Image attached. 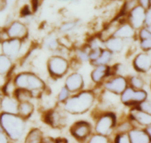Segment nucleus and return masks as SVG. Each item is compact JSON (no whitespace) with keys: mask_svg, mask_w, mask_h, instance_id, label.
I'll list each match as a JSON object with an SVG mask.
<instances>
[{"mask_svg":"<svg viewBox=\"0 0 151 143\" xmlns=\"http://www.w3.org/2000/svg\"><path fill=\"white\" fill-rule=\"evenodd\" d=\"M95 101V94L91 90H82L71 96L63 103V109L72 115L83 114L89 111Z\"/></svg>","mask_w":151,"mask_h":143,"instance_id":"f257e3e1","label":"nucleus"},{"mask_svg":"<svg viewBox=\"0 0 151 143\" xmlns=\"http://www.w3.org/2000/svg\"><path fill=\"white\" fill-rule=\"evenodd\" d=\"M0 123L2 130L12 140H19L26 130L25 120L18 114L4 113L0 117Z\"/></svg>","mask_w":151,"mask_h":143,"instance_id":"f03ea898","label":"nucleus"},{"mask_svg":"<svg viewBox=\"0 0 151 143\" xmlns=\"http://www.w3.org/2000/svg\"><path fill=\"white\" fill-rule=\"evenodd\" d=\"M14 85L18 89L28 90L32 93L33 97L37 93H41L46 88L45 82L34 73L23 72L16 77Z\"/></svg>","mask_w":151,"mask_h":143,"instance_id":"7ed1b4c3","label":"nucleus"},{"mask_svg":"<svg viewBox=\"0 0 151 143\" xmlns=\"http://www.w3.org/2000/svg\"><path fill=\"white\" fill-rule=\"evenodd\" d=\"M47 70L53 78H61L67 74L70 65L66 58L60 55H53L47 60Z\"/></svg>","mask_w":151,"mask_h":143,"instance_id":"20e7f679","label":"nucleus"},{"mask_svg":"<svg viewBox=\"0 0 151 143\" xmlns=\"http://www.w3.org/2000/svg\"><path fill=\"white\" fill-rule=\"evenodd\" d=\"M116 127V117L113 114H103L97 121L94 127L96 134L109 136Z\"/></svg>","mask_w":151,"mask_h":143,"instance_id":"39448f33","label":"nucleus"},{"mask_svg":"<svg viewBox=\"0 0 151 143\" xmlns=\"http://www.w3.org/2000/svg\"><path fill=\"white\" fill-rule=\"evenodd\" d=\"M147 93L144 90H134L128 86L120 95V100L125 105H139L146 100Z\"/></svg>","mask_w":151,"mask_h":143,"instance_id":"423d86ee","label":"nucleus"},{"mask_svg":"<svg viewBox=\"0 0 151 143\" xmlns=\"http://www.w3.org/2000/svg\"><path fill=\"white\" fill-rule=\"evenodd\" d=\"M146 11L147 10L138 3V4L128 13V24L136 31L144 28Z\"/></svg>","mask_w":151,"mask_h":143,"instance_id":"0eeeda50","label":"nucleus"},{"mask_svg":"<svg viewBox=\"0 0 151 143\" xmlns=\"http://www.w3.org/2000/svg\"><path fill=\"white\" fill-rule=\"evenodd\" d=\"M128 87V80L123 76H115L104 84L107 91L116 95H121Z\"/></svg>","mask_w":151,"mask_h":143,"instance_id":"6e6552de","label":"nucleus"},{"mask_svg":"<svg viewBox=\"0 0 151 143\" xmlns=\"http://www.w3.org/2000/svg\"><path fill=\"white\" fill-rule=\"evenodd\" d=\"M70 132L75 139L83 142L90 137L91 134V126L88 122H77L72 125Z\"/></svg>","mask_w":151,"mask_h":143,"instance_id":"1a4fd4ad","label":"nucleus"},{"mask_svg":"<svg viewBox=\"0 0 151 143\" xmlns=\"http://www.w3.org/2000/svg\"><path fill=\"white\" fill-rule=\"evenodd\" d=\"M65 87L70 93H79L84 87L83 76L78 72H74L67 77L65 81Z\"/></svg>","mask_w":151,"mask_h":143,"instance_id":"9d476101","label":"nucleus"},{"mask_svg":"<svg viewBox=\"0 0 151 143\" xmlns=\"http://www.w3.org/2000/svg\"><path fill=\"white\" fill-rule=\"evenodd\" d=\"M10 39L23 40L28 36V28L26 25L19 21H15L7 30Z\"/></svg>","mask_w":151,"mask_h":143,"instance_id":"9b49d317","label":"nucleus"},{"mask_svg":"<svg viewBox=\"0 0 151 143\" xmlns=\"http://www.w3.org/2000/svg\"><path fill=\"white\" fill-rule=\"evenodd\" d=\"M22 40L10 39L2 42V50L4 56L8 58H15L20 53L22 49Z\"/></svg>","mask_w":151,"mask_h":143,"instance_id":"f8f14e48","label":"nucleus"},{"mask_svg":"<svg viewBox=\"0 0 151 143\" xmlns=\"http://www.w3.org/2000/svg\"><path fill=\"white\" fill-rule=\"evenodd\" d=\"M45 120L47 124L51 125V127L56 128L65 127L66 124V119L65 115H63V113L55 110H52L47 113Z\"/></svg>","mask_w":151,"mask_h":143,"instance_id":"ddd939ff","label":"nucleus"},{"mask_svg":"<svg viewBox=\"0 0 151 143\" xmlns=\"http://www.w3.org/2000/svg\"><path fill=\"white\" fill-rule=\"evenodd\" d=\"M133 65L139 72H147L151 68V56L145 53H139L134 58Z\"/></svg>","mask_w":151,"mask_h":143,"instance_id":"4468645a","label":"nucleus"},{"mask_svg":"<svg viewBox=\"0 0 151 143\" xmlns=\"http://www.w3.org/2000/svg\"><path fill=\"white\" fill-rule=\"evenodd\" d=\"M113 37L121 39L124 40L133 39L136 36V30H134L128 23H124L117 27Z\"/></svg>","mask_w":151,"mask_h":143,"instance_id":"2eb2a0df","label":"nucleus"},{"mask_svg":"<svg viewBox=\"0 0 151 143\" xmlns=\"http://www.w3.org/2000/svg\"><path fill=\"white\" fill-rule=\"evenodd\" d=\"M131 117L133 120L137 122L139 125L143 126H148L151 125V115L144 112L138 108H134L131 111Z\"/></svg>","mask_w":151,"mask_h":143,"instance_id":"dca6fc26","label":"nucleus"},{"mask_svg":"<svg viewBox=\"0 0 151 143\" xmlns=\"http://www.w3.org/2000/svg\"><path fill=\"white\" fill-rule=\"evenodd\" d=\"M131 143H151V139L145 130L134 128L128 133Z\"/></svg>","mask_w":151,"mask_h":143,"instance_id":"f3484780","label":"nucleus"},{"mask_svg":"<svg viewBox=\"0 0 151 143\" xmlns=\"http://www.w3.org/2000/svg\"><path fill=\"white\" fill-rule=\"evenodd\" d=\"M124 43V40L112 36L104 42L105 49H107L112 53H119L123 50Z\"/></svg>","mask_w":151,"mask_h":143,"instance_id":"a211bd4d","label":"nucleus"},{"mask_svg":"<svg viewBox=\"0 0 151 143\" xmlns=\"http://www.w3.org/2000/svg\"><path fill=\"white\" fill-rule=\"evenodd\" d=\"M109 68L108 65H100L94 67L91 73V79L94 83H100L108 75H109Z\"/></svg>","mask_w":151,"mask_h":143,"instance_id":"6ab92c4d","label":"nucleus"},{"mask_svg":"<svg viewBox=\"0 0 151 143\" xmlns=\"http://www.w3.org/2000/svg\"><path fill=\"white\" fill-rule=\"evenodd\" d=\"M19 104L17 99H14L9 96H5L1 100V109L5 114H18Z\"/></svg>","mask_w":151,"mask_h":143,"instance_id":"aec40b11","label":"nucleus"},{"mask_svg":"<svg viewBox=\"0 0 151 143\" xmlns=\"http://www.w3.org/2000/svg\"><path fill=\"white\" fill-rule=\"evenodd\" d=\"M35 107L31 102H19L18 108V115L24 120L29 118L34 112Z\"/></svg>","mask_w":151,"mask_h":143,"instance_id":"412c9836","label":"nucleus"},{"mask_svg":"<svg viewBox=\"0 0 151 143\" xmlns=\"http://www.w3.org/2000/svg\"><path fill=\"white\" fill-rule=\"evenodd\" d=\"M44 139L42 131L38 128H33L26 136L24 143H43Z\"/></svg>","mask_w":151,"mask_h":143,"instance_id":"4be33fe9","label":"nucleus"},{"mask_svg":"<svg viewBox=\"0 0 151 143\" xmlns=\"http://www.w3.org/2000/svg\"><path fill=\"white\" fill-rule=\"evenodd\" d=\"M113 56V53L108 50L107 49H103L100 57L94 62H91V65L94 67L100 66V65H108V64L111 62Z\"/></svg>","mask_w":151,"mask_h":143,"instance_id":"5701e85b","label":"nucleus"},{"mask_svg":"<svg viewBox=\"0 0 151 143\" xmlns=\"http://www.w3.org/2000/svg\"><path fill=\"white\" fill-rule=\"evenodd\" d=\"M44 47L50 50H58L60 48V42L59 39L54 35H50L46 37L43 43Z\"/></svg>","mask_w":151,"mask_h":143,"instance_id":"b1692460","label":"nucleus"},{"mask_svg":"<svg viewBox=\"0 0 151 143\" xmlns=\"http://www.w3.org/2000/svg\"><path fill=\"white\" fill-rule=\"evenodd\" d=\"M16 99L19 102H30L31 99L33 98L32 93L28 90H23V89H16L15 91Z\"/></svg>","mask_w":151,"mask_h":143,"instance_id":"393cba45","label":"nucleus"},{"mask_svg":"<svg viewBox=\"0 0 151 143\" xmlns=\"http://www.w3.org/2000/svg\"><path fill=\"white\" fill-rule=\"evenodd\" d=\"M128 84L130 85L129 87L132 88L134 90H143L144 87V81L142 79L138 76H132L128 80Z\"/></svg>","mask_w":151,"mask_h":143,"instance_id":"a878e982","label":"nucleus"},{"mask_svg":"<svg viewBox=\"0 0 151 143\" xmlns=\"http://www.w3.org/2000/svg\"><path fill=\"white\" fill-rule=\"evenodd\" d=\"M12 62L10 58L2 55L0 56V74H4L10 71Z\"/></svg>","mask_w":151,"mask_h":143,"instance_id":"bb28decb","label":"nucleus"},{"mask_svg":"<svg viewBox=\"0 0 151 143\" xmlns=\"http://www.w3.org/2000/svg\"><path fill=\"white\" fill-rule=\"evenodd\" d=\"M134 128L133 125L130 122H124V123L119 124L118 126L115 127L116 134H128Z\"/></svg>","mask_w":151,"mask_h":143,"instance_id":"cd10ccee","label":"nucleus"},{"mask_svg":"<svg viewBox=\"0 0 151 143\" xmlns=\"http://www.w3.org/2000/svg\"><path fill=\"white\" fill-rule=\"evenodd\" d=\"M87 143H110V140L108 136L95 134L88 138Z\"/></svg>","mask_w":151,"mask_h":143,"instance_id":"c85d7f7f","label":"nucleus"},{"mask_svg":"<svg viewBox=\"0 0 151 143\" xmlns=\"http://www.w3.org/2000/svg\"><path fill=\"white\" fill-rule=\"evenodd\" d=\"M77 26H78V21H71L62 24L59 28V30L61 33H67L76 28Z\"/></svg>","mask_w":151,"mask_h":143,"instance_id":"c756f323","label":"nucleus"},{"mask_svg":"<svg viewBox=\"0 0 151 143\" xmlns=\"http://www.w3.org/2000/svg\"><path fill=\"white\" fill-rule=\"evenodd\" d=\"M70 92L65 86H63L58 94V101L60 103H64L67 101V99L70 97Z\"/></svg>","mask_w":151,"mask_h":143,"instance_id":"7c9ffc66","label":"nucleus"},{"mask_svg":"<svg viewBox=\"0 0 151 143\" xmlns=\"http://www.w3.org/2000/svg\"><path fill=\"white\" fill-rule=\"evenodd\" d=\"M89 51H87L85 49H78L76 50V56L78 60L80 62H83L89 61V56H88Z\"/></svg>","mask_w":151,"mask_h":143,"instance_id":"2f4dec72","label":"nucleus"},{"mask_svg":"<svg viewBox=\"0 0 151 143\" xmlns=\"http://www.w3.org/2000/svg\"><path fill=\"white\" fill-rule=\"evenodd\" d=\"M114 143H131L128 134H116V137H115Z\"/></svg>","mask_w":151,"mask_h":143,"instance_id":"473e14b6","label":"nucleus"},{"mask_svg":"<svg viewBox=\"0 0 151 143\" xmlns=\"http://www.w3.org/2000/svg\"><path fill=\"white\" fill-rule=\"evenodd\" d=\"M138 108L141 111L147 113V114L151 115V102H150V101H144V102L139 105Z\"/></svg>","mask_w":151,"mask_h":143,"instance_id":"72a5a7b5","label":"nucleus"},{"mask_svg":"<svg viewBox=\"0 0 151 143\" xmlns=\"http://www.w3.org/2000/svg\"><path fill=\"white\" fill-rule=\"evenodd\" d=\"M144 28L148 30L151 33V7L146 11L145 22Z\"/></svg>","mask_w":151,"mask_h":143,"instance_id":"f704fd0d","label":"nucleus"},{"mask_svg":"<svg viewBox=\"0 0 151 143\" xmlns=\"http://www.w3.org/2000/svg\"><path fill=\"white\" fill-rule=\"evenodd\" d=\"M139 38L142 40H145L148 39H151V33L148 30L146 29L145 28H142L139 31Z\"/></svg>","mask_w":151,"mask_h":143,"instance_id":"c9c22d12","label":"nucleus"},{"mask_svg":"<svg viewBox=\"0 0 151 143\" xmlns=\"http://www.w3.org/2000/svg\"><path fill=\"white\" fill-rule=\"evenodd\" d=\"M140 47L144 51H148V50H151V39L142 40L140 42Z\"/></svg>","mask_w":151,"mask_h":143,"instance_id":"e433bc0d","label":"nucleus"},{"mask_svg":"<svg viewBox=\"0 0 151 143\" xmlns=\"http://www.w3.org/2000/svg\"><path fill=\"white\" fill-rule=\"evenodd\" d=\"M10 138L7 136L5 133H3L2 131H0V143H10L9 142Z\"/></svg>","mask_w":151,"mask_h":143,"instance_id":"4c0bfd02","label":"nucleus"},{"mask_svg":"<svg viewBox=\"0 0 151 143\" xmlns=\"http://www.w3.org/2000/svg\"><path fill=\"white\" fill-rule=\"evenodd\" d=\"M145 131L146 133L148 134V136H150V138L151 139V125L147 126V127H146V128L145 129Z\"/></svg>","mask_w":151,"mask_h":143,"instance_id":"58836bf2","label":"nucleus"},{"mask_svg":"<svg viewBox=\"0 0 151 143\" xmlns=\"http://www.w3.org/2000/svg\"><path fill=\"white\" fill-rule=\"evenodd\" d=\"M55 143H68L67 140L63 138H58V139H55Z\"/></svg>","mask_w":151,"mask_h":143,"instance_id":"ea45409f","label":"nucleus"},{"mask_svg":"<svg viewBox=\"0 0 151 143\" xmlns=\"http://www.w3.org/2000/svg\"><path fill=\"white\" fill-rule=\"evenodd\" d=\"M1 99H0V109H1Z\"/></svg>","mask_w":151,"mask_h":143,"instance_id":"a19ab883","label":"nucleus"}]
</instances>
